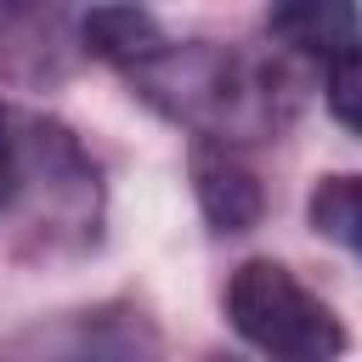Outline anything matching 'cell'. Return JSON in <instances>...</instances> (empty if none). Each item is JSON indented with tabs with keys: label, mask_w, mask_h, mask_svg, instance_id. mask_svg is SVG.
Listing matches in <instances>:
<instances>
[{
	"label": "cell",
	"mask_w": 362,
	"mask_h": 362,
	"mask_svg": "<svg viewBox=\"0 0 362 362\" xmlns=\"http://www.w3.org/2000/svg\"><path fill=\"white\" fill-rule=\"evenodd\" d=\"M0 362H158V328L136 305H85L28 322L0 345Z\"/></svg>",
	"instance_id": "7a4b0ae2"
},
{
	"label": "cell",
	"mask_w": 362,
	"mask_h": 362,
	"mask_svg": "<svg viewBox=\"0 0 362 362\" xmlns=\"http://www.w3.org/2000/svg\"><path fill=\"white\" fill-rule=\"evenodd\" d=\"M328 107H334V119L345 130L362 136V40L339 62H328Z\"/></svg>",
	"instance_id": "52a82bcc"
},
{
	"label": "cell",
	"mask_w": 362,
	"mask_h": 362,
	"mask_svg": "<svg viewBox=\"0 0 362 362\" xmlns=\"http://www.w3.org/2000/svg\"><path fill=\"white\" fill-rule=\"evenodd\" d=\"M266 34L305 62H339L362 40V6L356 0H272Z\"/></svg>",
	"instance_id": "3957f363"
},
{
	"label": "cell",
	"mask_w": 362,
	"mask_h": 362,
	"mask_svg": "<svg viewBox=\"0 0 362 362\" xmlns=\"http://www.w3.org/2000/svg\"><path fill=\"white\" fill-rule=\"evenodd\" d=\"M232 328L266 362H339L345 322L277 260H243L226 283Z\"/></svg>",
	"instance_id": "6da1fadb"
},
{
	"label": "cell",
	"mask_w": 362,
	"mask_h": 362,
	"mask_svg": "<svg viewBox=\"0 0 362 362\" xmlns=\"http://www.w3.org/2000/svg\"><path fill=\"white\" fill-rule=\"evenodd\" d=\"M192 187L215 232H243L260 221V187L226 147H192Z\"/></svg>",
	"instance_id": "277c9868"
},
{
	"label": "cell",
	"mask_w": 362,
	"mask_h": 362,
	"mask_svg": "<svg viewBox=\"0 0 362 362\" xmlns=\"http://www.w3.org/2000/svg\"><path fill=\"white\" fill-rule=\"evenodd\" d=\"M164 28L153 23V11H141L136 0H102L90 6L85 17V51L102 57V62H119V68H147L158 51H164Z\"/></svg>",
	"instance_id": "5b68a950"
},
{
	"label": "cell",
	"mask_w": 362,
	"mask_h": 362,
	"mask_svg": "<svg viewBox=\"0 0 362 362\" xmlns=\"http://www.w3.org/2000/svg\"><path fill=\"white\" fill-rule=\"evenodd\" d=\"M311 226L362 255V175H328L311 192Z\"/></svg>",
	"instance_id": "8992f818"
},
{
	"label": "cell",
	"mask_w": 362,
	"mask_h": 362,
	"mask_svg": "<svg viewBox=\"0 0 362 362\" xmlns=\"http://www.w3.org/2000/svg\"><path fill=\"white\" fill-rule=\"evenodd\" d=\"M23 175H28V141H23V124H17V113L0 102V215L17 204V192H23Z\"/></svg>",
	"instance_id": "ba28073f"
}]
</instances>
